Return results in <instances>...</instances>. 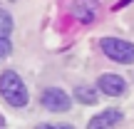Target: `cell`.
Here are the masks:
<instances>
[{
    "mask_svg": "<svg viewBox=\"0 0 134 129\" xmlns=\"http://www.w3.org/2000/svg\"><path fill=\"white\" fill-rule=\"evenodd\" d=\"M10 52H13V45H10V40H8V37H0V60H5Z\"/></svg>",
    "mask_w": 134,
    "mask_h": 129,
    "instance_id": "9",
    "label": "cell"
},
{
    "mask_svg": "<svg viewBox=\"0 0 134 129\" xmlns=\"http://www.w3.org/2000/svg\"><path fill=\"white\" fill-rule=\"evenodd\" d=\"M35 129H75L72 124H37Z\"/></svg>",
    "mask_w": 134,
    "mask_h": 129,
    "instance_id": "10",
    "label": "cell"
},
{
    "mask_svg": "<svg viewBox=\"0 0 134 129\" xmlns=\"http://www.w3.org/2000/svg\"><path fill=\"white\" fill-rule=\"evenodd\" d=\"M122 119H124V114L119 109H104V112H99V114H94L90 119L87 129H112V127L119 124Z\"/></svg>",
    "mask_w": 134,
    "mask_h": 129,
    "instance_id": "6",
    "label": "cell"
},
{
    "mask_svg": "<svg viewBox=\"0 0 134 129\" xmlns=\"http://www.w3.org/2000/svg\"><path fill=\"white\" fill-rule=\"evenodd\" d=\"M75 99L82 102V104H94V102H97V89H94V87L82 85V87L75 89Z\"/></svg>",
    "mask_w": 134,
    "mask_h": 129,
    "instance_id": "7",
    "label": "cell"
},
{
    "mask_svg": "<svg viewBox=\"0 0 134 129\" xmlns=\"http://www.w3.org/2000/svg\"><path fill=\"white\" fill-rule=\"evenodd\" d=\"M97 87H99L104 94H109V97H122V94L127 92V82H124V77L112 75V72L102 75L99 80H97Z\"/></svg>",
    "mask_w": 134,
    "mask_h": 129,
    "instance_id": "5",
    "label": "cell"
},
{
    "mask_svg": "<svg viewBox=\"0 0 134 129\" xmlns=\"http://www.w3.org/2000/svg\"><path fill=\"white\" fill-rule=\"evenodd\" d=\"M97 0H72V5H70V13H72V18L77 20V23H82V25H90L92 20L97 18Z\"/></svg>",
    "mask_w": 134,
    "mask_h": 129,
    "instance_id": "4",
    "label": "cell"
},
{
    "mask_svg": "<svg viewBox=\"0 0 134 129\" xmlns=\"http://www.w3.org/2000/svg\"><path fill=\"white\" fill-rule=\"evenodd\" d=\"M10 32H13V15L0 8V37H8Z\"/></svg>",
    "mask_w": 134,
    "mask_h": 129,
    "instance_id": "8",
    "label": "cell"
},
{
    "mask_svg": "<svg viewBox=\"0 0 134 129\" xmlns=\"http://www.w3.org/2000/svg\"><path fill=\"white\" fill-rule=\"evenodd\" d=\"M40 102H42L45 109L50 112H67L72 104L70 94L62 92L60 87H47V89H42V94H40Z\"/></svg>",
    "mask_w": 134,
    "mask_h": 129,
    "instance_id": "3",
    "label": "cell"
},
{
    "mask_svg": "<svg viewBox=\"0 0 134 129\" xmlns=\"http://www.w3.org/2000/svg\"><path fill=\"white\" fill-rule=\"evenodd\" d=\"M0 94H3V99L10 107H25L27 104V87L20 80V75L13 70H5L0 75Z\"/></svg>",
    "mask_w": 134,
    "mask_h": 129,
    "instance_id": "1",
    "label": "cell"
},
{
    "mask_svg": "<svg viewBox=\"0 0 134 129\" xmlns=\"http://www.w3.org/2000/svg\"><path fill=\"white\" fill-rule=\"evenodd\" d=\"M99 47L104 50L107 57H112L114 62H124V65H132L134 62V45L127 42V40H119V37H102Z\"/></svg>",
    "mask_w": 134,
    "mask_h": 129,
    "instance_id": "2",
    "label": "cell"
}]
</instances>
